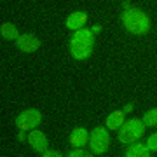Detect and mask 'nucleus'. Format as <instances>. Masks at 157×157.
<instances>
[{
	"instance_id": "f257e3e1",
	"label": "nucleus",
	"mask_w": 157,
	"mask_h": 157,
	"mask_svg": "<svg viewBox=\"0 0 157 157\" xmlns=\"http://www.w3.org/2000/svg\"><path fill=\"white\" fill-rule=\"evenodd\" d=\"M94 47V33L87 28H80L73 33L70 40V51L75 59H86L91 56Z\"/></svg>"
},
{
	"instance_id": "f03ea898",
	"label": "nucleus",
	"mask_w": 157,
	"mask_h": 157,
	"mask_svg": "<svg viewBox=\"0 0 157 157\" xmlns=\"http://www.w3.org/2000/svg\"><path fill=\"white\" fill-rule=\"evenodd\" d=\"M122 23L126 26V30L135 35H143L150 30L148 16L143 11H140V9H131V7L126 9L122 14Z\"/></svg>"
},
{
	"instance_id": "7ed1b4c3",
	"label": "nucleus",
	"mask_w": 157,
	"mask_h": 157,
	"mask_svg": "<svg viewBox=\"0 0 157 157\" xmlns=\"http://www.w3.org/2000/svg\"><path fill=\"white\" fill-rule=\"evenodd\" d=\"M143 121L140 119H131L119 128V141L121 143H135L136 140H140L143 136Z\"/></svg>"
},
{
	"instance_id": "20e7f679",
	"label": "nucleus",
	"mask_w": 157,
	"mask_h": 157,
	"mask_svg": "<svg viewBox=\"0 0 157 157\" xmlns=\"http://www.w3.org/2000/svg\"><path fill=\"white\" fill-rule=\"evenodd\" d=\"M110 145V135L105 128H96L89 135V147L93 154H103Z\"/></svg>"
},
{
	"instance_id": "39448f33",
	"label": "nucleus",
	"mask_w": 157,
	"mask_h": 157,
	"mask_svg": "<svg viewBox=\"0 0 157 157\" xmlns=\"http://www.w3.org/2000/svg\"><path fill=\"white\" fill-rule=\"evenodd\" d=\"M42 122V113L35 108H30V110H25L21 115H17L16 119V126L19 131H32L33 128H37L39 124Z\"/></svg>"
},
{
	"instance_id": "423d86ee",
	"label": "nucleus",
	"mask_w": 157,
	"mask_h": 157,
	"mask_svg": "<svg viewBox=\"0 0 157 157\" xmlns=\"http://www.w3.org/2000/svg\"><path fill=\"white\" fill-rule=\"evenodd\" d=\"M16 45L17 49L23 51V52H33V51H37L40 47V40L35 37V35H19L16 40Z\"/></svg>"
},
{
	"instance_id": "0eeeda50",
	"label": "nucleus",
	"mask_w": 157,
	"mask_h": 157,
	"mask_svg": "<svg viewBox=\"0 0 157 157\" xmlns=\"http://www.w3.org/2000/svg\"><path fill=\"white\" fill-rule=\"evenodd\" d=\"M28 141H30V145H32V148H33L35 152H39V154L47 150V138H45V135L42 131H39V129L30 131Z\"/></svg>"
},
{
	"instance_id": "6e6552de",
	"label": "nucleus",
	"mask_w": 157,
	"mask_h": 157,
	"mask_svg": "<svg viewBox=\"0 0 157 157\" xmlns=\"http://www.w3.org/2000/svg\"><path fill=\"white\" fill-rule=\"evenodd\" d=\"M86 21H87V14L84 11H77L67 17V28L77 32V30H80L86 25Z\"/></svg>"
},
{
	"instance_id": "1a4fd4ad",
	"label": "nucleus",
	"mask_w": 157,
	"mask_h": 157,
	"mask_svg": "<svg viewBox=\"0 0 157 157\" xmlns=\"http://www.w3.org/2000/svg\"><path fill=\"white\" fill-rule=\"evenodd\" d=\"M70 141H72L73 147H84L89 141V135H87V131L84 128H77L73 129V133L70 135Z\"/></svg>"
},
{
	"instance_id": "9d476101",
	"label": "nucleus",
	"mask_w": 157,
	"mask_h": 157,
	"mask_svg": "<svg viewBox=\"0 0 157 157\" xmlns=\"http://www.w3.org/2000/svg\"><path fill=\"white\" fill-rule=\"evenodd\" d=\"M148 147L147 145H143V143H135V145H131L126 150V154L124 155L126 157H147V155H150L148 154Z\"/></svg>"
},
{
	"instance_id": "9b49d317",
	"label": "nucleus",
	"mask_w": 157,
	"mask_h": 157,
	"mask_svg": "<svg viewBox=\"0 0 157 157\" xmlns=\"http://www.w3.org/2000/svg\"><path fill=\"white\" fill-rule=\"evenodd\" d=\"M124 124V112H112L107 117V128L108 129H119Z\"/></svg>"
},
{
	"instance_id": "f8f14e48",
	"label": "nucleus",
	"mask_w": 157,
	"mask_h": 157,
	"mask_svg": "<svg viewBox=\"0 0 157 157\" xmlns=\"http://www.w3.org/2000/svg\"><path fill=\"white\" fill-rule=\"evenodd\" d=\"M0 33L4 39H9V40H17V28L12 25V23H4L2 26H0Z\"/></svg>"
},
{
	"instance_id": "ddd939ff",
	"label": "nucleus",
	"mask_w": 157,
	"mask_h": 157,
	"mask_svg": "<svg viewBox=\"0 0 157 157\" xmlns=\"http://www.w3.org/2000/svg\"><path fill=\"white\" fill-rule=\"evenodd\" d=\"M143 124L145 126H157V108H154V110H148V112L143 115Z\"/></svg>"
},
{
	"instance_id": "4468645a",
	"label": "nucleus",
	"mask_w": 157,
	"mask_h": 157,
	"mask_svg": "<svg viewBox=\"0 0 157 157\" xmlns=\"http://www.w3.org/2000/svg\"><path fill=\"white\" fill-rule=\"evenodd\" d=\"M147 147H148V150L157 152V133H155V135H152L150 138H148V143H147Z\"/></svg>"
},
{
	"instance_id": "2eb2a0df",
	"label": "nucleus",
	"mask_w": 157,
	"mask_h": 157,
	"mask_svg": "<svg viewBox=\"0 0 157 157\" xmlns=\"http://www.w3.org/2000/svg\"><path fill=\"white\" fill-rule=\"evenodd\" d=\"M68 155L70 157H89L91 154H87V152H84V150H72Z\"/></svg>"
},
{
	"instance_id": "dca6fc26",
	"label": "nucleus",
	"mask_w": 157,
	"mask_h": 157,
	"mask_svg": "<svg viewBox=\"0 0 157 157\" xmlns=\"http://www.w3.org/2000/svg\"><path fill=\"white\" fill-rule=\"evenodd\" d=\"M42 155H44V157H58L59 154L54 152V150H45V152H42Z\"/></svg>"
},
{
	"instance_id": "f3484780",
	"label": "nucleus",
	"mask_w": 157,
	"mask_h": 157,
	"mask_svg": "<svg viewBox=\"0 0 157 157\" xmlns=\"http://www.w3.org/2000/svg\"><path fill=\"white\" fill-rule=\"evenodd\" d=\"M133 108H135V107H133V103H128V105H126V107H124V112H133Z\"/></svg>"
},
{
	"instance_id": "a211bd4d",
	"label": "nucleus",
	"mask_w": 157,
	"mask_h": 157,
	"mask_svg": "<svg viewBox=\"0 0 157 157\" xmlns=\"http://www.w3.org/2000/svg\"><path fill=\"white\" fill-rule=\"evenodd\" d=\"M17 140H19V141L25 140V131H19V135H17Z\"/></svg>"
},
{
	"instance_id": "6ab92c4d",
	"label": "nucleus",
	"mask_w": 157,
	"mask_h": 157,
	"mask_svg": "<svg viewBox=\"0 0 157 157\" xmlns=\"http://www.w3.org/2000/svg\"><path fill=\"white\" fill-rule=\"evenodd\" d=\"M100 30H101V26H100V25H96L94 28H93V33H98V32H100Z\"/></svg>"
}]
</instances>
